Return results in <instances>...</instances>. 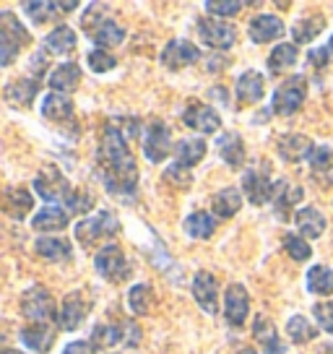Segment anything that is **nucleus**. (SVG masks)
Listing matches in <instances>:
<instances>
[{"label": "nucleus", "mask_w": 333, "mask_h": 354, "mask_svg": "<svg viewBox=\"0 0 333 354\" xmlns=\"http://www.w3.org/2000/svg\"><path fill=\"white\" fill-rule=\"evenodd\" d=\"M99 165L104 188L115 193V196H122V198H133L138 169H135V162L131 156V149L125 144V133L115 122H110L102 131Z\"/></svg>", "instance_id": "nucleus-1"}, {"label": "nucleus", "mask_w": 333, "mask_h": 354, "mask_svg": "<svg viewBox=\"0 0 333 354\" xmlns=\"http://www.w3.org/2000/svg\"><path fill=\"white\" fill-rule=\"evenodd\" d=\"M23 44H29V32L16 19V13H0V66H11Z\"/></svg>", "instance_id": "nucleus-2"}, {"label": "nucleus", "mask_w": 333, "mask_h": 354, "mask_svg": "<svg viewBox=\"0 0 333 354\" xmlns=\"http://www.w3.org/2000/svg\"><path fill=\"white\" fill-rule=\"evenodd\" d=\"M305 97H307V81H305V76H289L274 91L271 112L281 115V118H289V115H294L305 104Z\"/></svg>", "instance_id": "nucleus-3"}, {"label": "nucleus", "mask_w": 333, "mask_h": 354, "mask_svg": "<svg viewBox=\"0 0 333 354\" xmlns=\"http://www.w3.org/2000/svg\"><path fill=\"white\" fill-rule=\"evenodd\" d=\"M120 232V221L112 211H99L94 216H86L76 224V240L84 245H91L97 240H104V237H112V234Z\"/></svg>", "instance_id": "nucleus-4"}, {"label": "nucleus", "mask_w": 333, "mask_h": 354, "mask_svg": "<svg viewBox=\"0 0 333 354\" xmlns=\"http://www.w3.org/2000/svg\"><path fill=\"white\" fill-rule=\"evenodd\" d=\"M94 268H97L99 277H104L107 281H115V284H120L131 277V263H128V258L117 245H104L99 253L94 255Z\"/></svg>", "instance_id": "nucleus-5"}, {"label": "nucleus", "mask_w": 333, "mask_h": 354, "mask_svg": "<svg viewBox=\"0 0 333 354\" xmlns=\"http://www.w3.org/2000/svg\"><path fill=\"white\" fill-rule=\"evenodd\" d=\"M21 313L23 318L34 323H50L55 318V297L45 287H32L21 295Z\"/></svg>", "instance_id": "nucleus-6"}, {"label": "nucleus", "mask_w": 333, "mask_h": 354, "mask_svg": "<svg viewBox=\"0 0 333 354\" xmlns=\"http://www.w3.org/2000/svg\"><path fill=\"white\" fill-rule=\"evenodd\" d=\"M34 190L45 201H68L70 198V188H68L66 175L55 169V167H45L37 180H34Z\"/></svg>", "instance_id": "nucleus-7"}, {"label": "nucleus", "mask_w": 333, "mask_h": 354, "mask_svg": "<svg viewBox=\"0 0 333 354\" xmlns=\"http://www.w3.org/2000/svg\"><path fill=\"white\" fill-rule=\"evenodd\" d=\"M200 39L213 47V50H229L237 39V29L229 21H216V19H200L198 21Z\"/></svg>", "instance_id": "nucleus-8"}, {"label": "nucleus", "mask_w": 333, "mask_h": 354, "mask_svg": "<svg viewBox=\"0 0 333 354\" xmlns=\"http://www.w3.org/2000/svg\"><path fill=\"white\" fill-rule=\"evenodd\" d=\"M198 57L200 53L193 42H188V39H172L162 50V66L169 68V71H180V68L198 63Z\"/></svg>", "instance_id": "nucleus-9"}, {"label": "nucleus", "mask_w": 333, "mask_h": 354, "mask_svg": "<svg viewBox=\"0 0 333 354\" xmlns=\"http://www.w3.org/2000/svg\"><path fill=\"white\" fill-rule=\"evenodd\" d=\"M89 299L84 297L81 292H73V295H68L66 299H63V308H60V313H57V323H60V328L63 331H73V328H78L81 323H84V318L89 315Z\"/></svg>", "instance_id": "nucleus-10"}, {"label": "nucleus", "mask_w": 333, "mask_h": 354, "mask_svg": "<svg viewBox=\"0 0 333 354\" xmlns=\"http://www.w3.org/2000/svg\"><path fill=\"white\" fill-rule=\"evenodd\" d=\"M182 122L198 133H216L219 125H222V118H219L216 110H211L209 104L193 102V104H188L185 112H182Z\"/></svg>", "instance_id": "nucleus-11"}, {"label": "nucleus", "mask_w": 333, "mask_h": 354, "mask_svg": "<svg viewBox=\"0 0 333 354\" xmlns=\"http://www.w3.org/2000/svg\"><path fill=\"white\" fill-rule=\"evenodd\" d=\"M247 310H250V295L242 284H229L227 289V297H224V318L229 326H242L247 318Z\"/></svg>", "instance_id": "nucleus-12"}, {"label": "nucleus", "mask_w": 333, "mask_h": 354, "mask_svg": "<svg viewBox=\"0 0 333 354\" xmlns=\"http://www.w3.org/2000/svg\"><path fill=\"white\" fill-rule=\"evenodd\" d=\"M144 154L149 162H162L169 154V128L164 122L154 120L149 128H146V138H144Z\"/></svg>", "instance_id": "nucleus-13"}, {"label": "nucleus", "mask_w": 333, "mask_h": 354, "mask_svg": "<svg viewBox=\"0 0 333 354\" xmlns=\"http://www.w3.org/2000/svg\"><path fill=\"white\" fill-rule=\"evenodd\" d=\"M242 190L253 206H263L266 201H274L276 185H274L271 177L260 175L256 169H250V172H245V177H242Z\"/></svg>", "instance_id": "nucleus-14"}, {"label": "nucleus", "mask_w": 333, "mask_h": 354, "mask_svg": "<svg viewBox=\"0 0 333 354\" xmlns=\"http://www.w3.org/2000/svg\"><path fill=\"white\" fill-rule=\"evenodd\" d=\"M193 297H196V302H198L209 315H213V313H216V302H219V284H216V277L209 274V271H198L196 279H193Z\"/></svg>", "instance_id": "nucleus-15"}, {"label": "nucleus", "mask_w": 333, "mask_h": 354, "mask_svg": "<svg viewBox=\"0 0 333 354\" xmlns=\"http://www.w3.org/2000/svg\"><path fill=\"white\" fill-rule=\"evenodd\" d=\"M247 34L256 44L274 42L278 37H284V21L278 16H271V13H260L247 24Z\"/></svg>", "instance_id": "nucleus-16"}, {"label": "nucleus", "mask_w": 333, "mask_h": 354, "mask_svg": "<svg viewBox=\"0 0 333 354\" xmlns=\"http://www.w3.org/2000/svg\"><path fill=\"white\" fill-rule=\"evenodd\" d=\"M312 151H315V146H312L310 138L302 136V133H287V136L278 138V156L292 162V165L312 156Z\"/></svg>", "instance_id": "nucleus-17"}, {"label": "nucleus", "mask_w": 333, "mask_h": 354, "mask_svg": "<svg viewBox=\"0 0 333 354\" xmlns=\"http://www.w3.org/2000/svg\"><path fill=\"white\" fill-rule=\"evenodd\" d=\"M263 94H266V81L258 71H245L237 78V97L242 104H256L263 100Z\"/></svg>", "instance_id": "nucleus-18"}, {"label": "nucleus", "mask_w": 333, "mask_h": 354, "mask_svg": "<svg viewBox=\"0 0 333 354\" xmlns=\"http://www.w3.org/2000/svg\"><path fill=\"white\" fill-rule=\"evenodd\" d=\"M253 336H256V342L263 346V352H266V354H287V346L281 344L276 328H274V323L268 321L266 315H258V318H256Z\"/></svg>", "instance_id": "nucleus-19"}, {"label": "nucleus", "mask_w": 333, "mask_h": 354, "mask_svg": "<svg viewBox=\"0 0 333 354\" xmlns=\"http://www.w3.org/2000/svg\"><path fill=\"white\" fill-rule=\"evenodd\" d=\"M78 84H81V68L76 63H63V66H57L53 71V76H50V88H53V94H70V91H76Z\"/></svg>", "instance_id": "nucleus-20"}, {"label": "nucleus", "mask_w": 333, "mask_h": 354, "mask_svg": "<svg viewBox=\"0 0 333 354\" xmlns=\"http://www.w3.org/2000/svg\"><path fill=\"white\" fill-rule=\"evenodd\" d=\"M39 91V84L34 78H16L6 86V102L11 107H29Z\"/></svg>", "instance_id": "nucleus-21"}, {"label": "nucleus", "mask_w": 333, "mask_h": 354, "mask_svg": "<svg viewBox=\"0 0 333 354\" xmlns=\"http://www.w3.org/2000/svg\"><path fill=\"white\" fill-rule=\"evenodd\" d=\"M21 342L26 346H32L34 352H50V346L55 342V331L47 326V323H34V326H26L21 328Z\"/></svg>", "instance_id": "nucleus-22"}, {"label": "nucleus", "mask_w": 333, "mask_h": 354, "mask_svg": "<svg viewBox=\"0 0 333 354\" xmlns=\"http://www.w3.org/2000/svg\"><path fill=\"white\" fill-rule=\"evenodd\" d=\"M32 227L37 232H57L68 227V211H63L60 206H45L34 216Z\"/></svg>", "instance_id": "nucleus-23"}, {"label": "nucleus", "mask_w": 333, "mask_h": 354, "mask_svg": "<svg viewBox=\"0 0 333 354\" xmlns=\"http://www.w3.org/2000/svg\"><path fill=\"white\" fill-rule=\"evenodd\" d=\"M297 227H300L302 237H307V240H315V237H321L325 232V219H323V214L318 209H312V206H305V209L297 211Z\"/></svg>", "instance_id": "nucleus-24"}, {"label": "nucleus", "mask_w": 333, "mask_h": 354, "mask_svg": "<svg viewBox=\"0 0 333 354\" xmlns=\"http://www.w3.org/2000/svg\"><path fill=\"white\" fill-rule=\"evenodd\" d=\"M42 115L53 122H63L73 118V102L66 94H47L42 100Z\"/></svg>", "instance_id": "nucleus-25"}, {"label": "nucleus", "mask_w": 333, "mask_h": 354, "mask_svg": "<svg viewBox=\"0 0 333 354\" xmlns=\"http://www.w3.org/2000/svg\"><path fill=\"white\" fill-rule=\"evenodd\" d=\"M240 206H242V196H240L237 188H222L219 193H213L211 209L216 216L229 219V216H234V214L240 211Z\"/></svg>", "instance_id": "nucleus-26"}, {"label": "nucleus", "mask_w": 333, "mask_h": 354, "mask_svg": "<svg viewBox=\"0 0 333 354\" xmlns=\"http://www.w3.org/2000/svg\"><path fill=\"white\" fill-rule=\"evenodd\" d=\"M216 149H219V154L222 159L227 162L229 167H242L245 162V146H242V138L237 136V133H224L222 138L216 141Z\"/></svg>", "instance_id": "nucleus-27"}, {"label": "nucleus", "mask_w": 333, "mask_h": 354, "mask_svg": "<svg viewBox=\"0 0 333 354\" xmlns=\"http://www.w3.org/2000/svg\"><path fill=\"white\" fill-rule=\"evenodd\" d=\"M175 156H178L180 167H196L206 156V141L203 138H182L178 146H175Z\"/></svg>", "instance_id": "nucleus-28"}, {"label": "nucleus", "mask_w": 333, "mask_h": 354, "mask_svg": "<svg viewBox=\"0 0 333 354\" xmlns=\"http://www.w3.org/2000/svg\"><path fill=\"white\" fill-rule=\"evenodd\" d=\"M91 39L97 42V50H107V47H115V44H120L125 39V29H122L117 21H112V19H104V21L89 34Z\"/></svg>", "instance_id": "nucleus-29"}, {"label": "nucleus", "mask_w": 333, "mask_h": 354, "mask_svg": "<svg viewBox=\"0 0 333 354\" xmlns=\"http://www.w3.org/2000/svg\"><path fill=\"white\" fill-rule=\"evenodd\" d=\"M45 47L55 55H68L76 50V34L70 26H57L45 37Z\"/></svg>", "instance_id": "nucleus-30"}, {"label": "nucleus", "mask_w": 333, "mask_h": 354, "mask_svg": "<svg viewBox=\"0 0 333 354\" xmlns=\"http://www.w3.org/2000/svg\"><path fill=\"white\" fill-rule=\"evenodd\" d=\"M34 248L47 261H63V258H70V253H73V248L66 237H39Z\"/></svg>", "instance_id": "nucleus-31"}, {"label": "nucleus", "mask_w": 333, "mask_h": 354, "mask_svg": "<svg viewBox=\"0 0 333 354\" xmlns=\"http://www.w3.org/2000/svg\"><path fill=\"white\" fill-rule=\"evenodd\" d=\"M34 201H32V193L23 188H11L6 193V214L11 216V219H23L29 211H32Z\"/></svg>", "instance_id": "nucleus-32"}, {"label": "nucleus", "mask_w": 333, "mask_h": 354, "mask_svg": "<svg viewBox=\"0 0 333 354\" xmlns=\"http://www.w3.org/2000/svg\"><path fill=\"white\" fill-rule=\"evenodd\" d=\"M213 219L206 214V211H193L188 219H185V232L196 240H209L213 234Z\"/></svg>", "instance_id": "nucleus-33"}, {"label": "nucleus", "mask_w": 333, "mask_h": 354, "mask_svg": "<svg viewBox=\"0 0 333 354\" xmlns=\"http://www.w3.org/2000/svg\"><path fill=\"white\" fill-rule=\"evenodd\" d=\"M307 289L312 295H333V271L328 266H312L307 271Z\"/></svg>", "instance_id": "nucleus-34"}, {"label": "nucleus", "mask_w": 333, "mask_h": 354, "mask_svg": "<svg viewBox=\"0 0 333 354\" xmlns=\"http://www.w3.org/2000/svg\"><path fill=\"white\" fill-rule=\"evenodd\" d=\"M297 63V47L294 44H276L271 50V57H268V71L271 73H281Z\"/></svg>", "instance_id": "nucleus-35"}, {"label": "nucleus", "mask_w": 333, "mask_h": 354, "mask_svg": "<svg viewBox=\"0 0 333 354\" xmlns=\"http://www.w3.org/2000/svg\"><path fill=\"white\" fill-rule=\"evenodd\" d=\"M128 305H131V310H133L135 315L151 313V305H154V289L149 287V284H135V287H131V292H128Z\"/></svg>", "instance_id": "nucleus-36"}, {"label": "nucleus", "mask_w": 333, "mask_h": 354, "mask_svg": "<svg viewBox=\"0 0 333 354\" xmlns=\"http://www.w3.org/2000/svg\"><path fill=\"white\" fill-rule=\"evenodd\" d=\"M287 333H289V339L294 344H307L312 342L315 336H318V331H315V326H312L305 315H292L287 323Z\"/></svg>", "instance_id": "nucleus-37"}, {"label": "nucleus", "mask_w": 333, "mask_h": 354, "mask_svg": "<svg viewBox=\"0 0 333 354\" xmlns=\"http://www.w3.org/2000/svg\"><path fill=\"white\" fill-rule=\"evenodd\" d=\"M323 26H325V21H323L321 16H315V19L307 16V19H300L292 26V37H294V42H312L323 32Z\"/></svg>", "instance_id": "nucleus-38"}, {"label": "nucleus", "mask_w": 333, "mask_h": 354, "mask_svg": "<svg viewBox=\"0 0 333 354\" xmlns=\"http://www.w3.org/2000/svg\"><path fill=\"white\" fill-rule=\"evenodd\" d=\"M302 201V188L300 185H292V183H278L276 193H274V203L278 206V211L284 214L287 209L297 206Z\"/></svg>", "instance_id": "nucleus-39"}, {"label": "nucleus", "mask_w": 333, "mask_h": 354, "mask_svg": "<svg viewBox=\"0 0 333 354\" xmlns=\"http://www.w3.org/2000/svg\"><path fill=\"white\" fill-rule=\"evenodd\" d=\"M122 342L120 326H110V323H97L94 333H91V344L94 346H112V344Z\"/></svg>", "instance_id": "nucleus-40"}, {"label": "nucleus", "mask_w": 333, "mask_h": 354, "mask_svg": "<svg viewBox=\"0 0 333 354\" xmlns=\"http://www.w3.org/2000/svg\"><path fill=\"white\" fill-rule=\"evenodd\" d=\"M284 248H287V253L294 258V261H307L312 255V248L302 237H297V234H287L284 237Z\"/></svg>", "instance_id": "nucleus-41"}, {"label": "nucleus", "mask_w": 333, "mask_h": 354, "mask_svg": "<svg viewBox=\"0 0 333 354\" xmlns=\"http://www.w3.org/2000/svg\"><path fill=\"white\" fill-rule=\"evenodd\" d=\"M115 66H117V60H115V55H110L107 50H91L89 53V68L94 73H107V71H112Z\"/></svg>", "instance_id": "nucleus-42"}, {"label": "nucleus", "mask_w": 333, "mask_h": 354, "mask_svg": "<svg viewBox=\"0 0 333 354\" xmlns=\"http://www.w3.org/2000/svg\"><path fill=\"white\" fill-rule=\"evenodd\" d=\"M50 11H55V3H37V0L23 3V13L37 24L47 21V19H50Z\"/></svg>", "instance_id": "nucleus-43"}, {"label": "nucleus", "mask_w": 333, "mask_h": 354, "mask_svg": "<svg viewBox=\"0 0 333 354\" xmlns=\"http://www.w3.org/2000/svg\"><path fill=\"white\" fill-rule=\"evenodd\" d=\"M164 183H169V185H175V188H190V183H193V177H190V172H188V169H185V167L172 165V167H166V172H164Z\"/></svg>", "instance_id": "nucleus-44"}, {"label": "nucleus", "mask_w": 333, "mask_h": 354, "mask_svg": "<svg viewBox=\"0 0 333 354\" xmlns=\"http://www.w3.org/2000/svg\"><path fill=\"white\" fill-rule=\"evenodd\" d=\"M206 11L216 13V16H237L242 11V3L240 0H211V3H206Z\"/></svg>", "instance_id": "nucleus-45"}, {"label": "nucleus", "mask_w": 333, "mask_h": 354, "mask_svg": "<svg viewBox=\"0 0 333 354\" xmlns=\"http://www.w3.org/2000/svg\"><path fill=\"white\" fill-rule=\"evenodd\" d=\"M310 165H312V169H318V172L333 167V149L331 146H315V151H312V156H310Z\"/></svg>", "instance_id": "nucleus-46"}, {"label": "nucleus", "mask_w": 333, "mask_h": 354, "mask_svg": "<svg viewBox=\"0 0 333 354\" xmlns=\"http://www.w3.org/2000/svg\"><path fill=\"white\" fill-rule=\"evenodd\" d=\"M312 313H315L318 326H323V331L333 333V302H318Z\"/></svg>", "instance_id": "nucleus-47"}, {"label": "nucleus", "mask_w": 333, "mask_h": 354, "mask_svg": "<svg viewBox=\"0 0 333 354\" xmlns=\"http://www.w3.org/2000/svg\"><path fill=\"white\" fill-rule=\"evenodd\" d=\"M120 336L122 342H125V346H138V342H141V328L133 321H125L120 323Z\"/></svg>", "instance_id": "nucleus-48"}, {"label": "nucleus", "mask_w": 333, "mask_h": 354, "mask_svg": "<svg viewBox=\"0 0 333 354\" xmlns=\"http://www.w3.org/2000/svg\"><path fill=\"white\" fill-rule=\"evenodd\" d=\"M68 206H70V211H76V214H81V211H89L91 209V201L86 193H70V198H68Z\"/></svg>", "instance_id": "nucleus-49"}, {"label": "nucleus", "mask_w": 333, "mask_h": 354, "mask_svg": "<svg viewBox=\"0 0 333 354\" xmlns=\"http://www.w3.org/2000/svg\"><path fill=\"white\" fill-rule=\"evenodd\" d=\"M331 50L328 47H318V50H310V55H307V60H310V66L315 68H325L328 66V60H331V55H328Z\"/></svg>", "instance_id": "nucleus-50"}, {"label": "nucleus", "mask_w": 333, "mask_h": 354, "mask_svg": "<svg viewBox=\"0 0 333 354\" xmlns=\"http://www.w3.org/2000/svg\"><path fill=\"white\" fill-rule=\"evenodd\" d=\"M63 354H94V346L89 342H70Z\"/></svg>", "instance_id": "nucleus-51"}, {"label": "nucleus", "mask_w": 333, "mask_h": 354, "mask_svg": "<svg viewBox=\"0 0 333 354\" xmlns=\"http://www.w3.org/2000/svg\"><path fill=\"white\" fill-rule=\"evenodd\" d=\"M78 3L76 0H68V3H55V11H76Z\"/></svg>", "instance_id": "nucleus-52"}, {"label": "nucleus", "mask_w": 333, "mask_h": 354, "mask_svg": "<svg viewBox=\"0 0 333 354\" xmlns=\"http://www.w3.org/2000/svg\"><path fill=\"white\" fill-rule=\"evenodd\" d=\"M240 354H258L253 346H245V349H240Z\"/></svg>", "instance_id": "nucleus-53"}, {"label": "nucleus", "mask_w": 333, "mask_h": 354, "mask_svg": "<svg viewBox=\"0 0 333 354\" xmlns=\"http://www.w3.org/2000/svg\"><path fill=\"white\" fill-rule=\"evenodd\" d=\"M325 354H333V344H328V346H325Z\"/></svg>", "instance_id": "nucleus-54"}, {"label": "nucleus", "mask_w": 333, "mask_h": 354, "mask_svg": "<svg viewBox=\"0 0 333 354\" xmlns=\"http://www.w3.org/2000/svg\"><path fill=\"white\" fill-rule=\"evenodd\" d=\"M328 50H331V57H333V34H331V42H328Z\"/></svg>", "instance_id": "nucleus-55"}, {"label": "nucleus", "mask_w": 333, "mask_h": 354, "mask_svg": "<svg viewBox=\"0 0 333 354\" xmlns=\"http://www.w3.org/2000/svg\"><path fill=\"white\" fill-rule=\"evenodd\" d=\"M3 354H21V352H13V349H6Z\"/></svg>", "instance_id": "nucleus-56"}]
</instances>
